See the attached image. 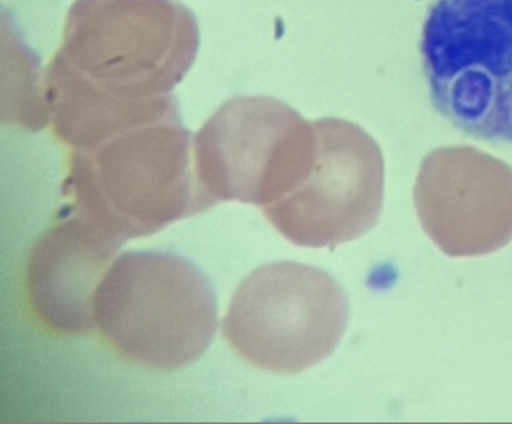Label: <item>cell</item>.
<instances>
[{
    "label": "cell",
    "mask_w": 512,
    "mask_h": 424,
    "mask_svg": "<svg viewBox=\"0 0 512 424\" xmlns=\"http://www.w3.org/2000/svg\"><path fill=\"white\" fill-rule=\"evenodd\" d=\"M348 322V295L328 272L279 261L240 282L221 330L231 351L247 364L296 375L332 356Z\"/></svg>",
    "instance_id": "5"
},
{
    "label": "cell",
    "mask_w": 512,
    "mask_h": 424,
    "mask_svg": "<svg viewBox=\"0 0 512 424\" xmlns=\"http://www.w3.org/2000/svg\"><path fill=\"white\" fill-rule=\"evenodd\" d=\"M199 50L196 16L176 0H76L53 60L122 100L172 95Z\"/></svg>",
    "instance_id": "3"
},
{
    "label": "cell",
    "mask_w": 512,
    "mask_h": 424,
    "mask_svg": "<svg viewBox=\"0 0 512 424\" xmlns=\"http://www.w3.org/2000/svg\"><path fill=\"white\" fill-rule=\"evenodd\" d=\"M64 191L76 212L124 242L205 212L194 136L181 114L120 128L71 149Z\"/></svg>",
    "instance_id": "1"
},
{
    "label": "cell",
    "mask_w": 512,
    "mask_h": 424,
    "mask_svg": "<svg viewBox=\"0 0 512 424\" xmlns=\"http://www.w3.org/2000/svg\"><path fill=\"white\" fill-rule=\"evenodd\" d=\"M421 228L447 256L488 255L512 240V167L472 146L434 149L416 178Z\"/></svg>",
    "instance_id": "8"
},
{
    "label": "cell",
    "mask_w": 512,
    "mask_h": 424,
    "mask_svg": "<svg viewBox=\"0 0 512 424\" xmlns=\"http://www.w3.org/2000/svg\"><path fill=\"white\" fill-rule=\"evenodd\" d=\"M124 244L69 207L29 253L26 293L40 325L55 335L92 333L96 288Z\"/></svg>",
    "instance_id": "9"
},
{
    "label": "cell",
    "mask_w": 512,
    "mask_h": 424,
    "mask_svg": "<svg viewBox=\"0 0 512 424\" xmlns=\"http://www.w3.org/2000/svg\"><path fill=\"white\" fill-rule=\"evenodd\" d=\"M316 157L314 122L268 96L226 101L194 136L205 210L218 202L271 207L303 186Z\"/></svg>",
    "instance_id": "6"
},
{
    "label": "cell",
    "mask_w": 512,
    "mask_h": 424,
    "mask_svg": "<svg viewBox=\"0 0 512 424\" xmlns=\"http://www.w3.org/2000/svg\"><path fill=\"white\" fill-rule=\"evenodd\" d=\"M317 157L298 191L263 208L269 223L298 247L333 248L378 223L384 160L372 136L348 120L320 119Z\"/></svg>",
    "instance_id": "7"
},
{
    "label": "cell",
    "mask_w": 512,
    "mask_h": 424,
    "mask_svg": "<svg viewBox=\"0 0 512 424\" xmlns=\"http://www.w3.org/2000/svg\"><path fill=\"white\" fill-rule=\"evenodd\" d=\"M95 330L128 364L172 373L204 356L218 306L210 280L172 252H125L96 288Z\"/></svg>",
    "instance_id": "2"
},
{
    "label": "cell",
    "mask_w": 512,
    "mask_h": 424,
    "mask_svg": "<svg viewBox=\"0 0 512 424\" xmlns=\"http://www.w3.org/2000/svg\"><path fill=\"white\" fill-rule=\"evenodd\" d=\"M420 50L440 116L476 140L512 144V0H432Z\"/></svg>",
    "instance_id": "4"
}]
</instances>
